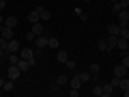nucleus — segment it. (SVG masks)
Here are the masks:
<instances>
[{
  "mask_svg": "<svg viewBox=\"0 0 129 97\" xmlns=\"http://www.w3.org/2000/svg\"><path fill=\"white\" fill-rule=\"evenodd\" d=\"M35 54H37V50H32V47H24V50H19V56L26 58V60H30L32 67H35V63H37V60H35Z\"/></svg>",
  "mask_w": 129,
  "mask_h": 97,
  "instance_id": "obj_1",
  "label": "nucleus"
},
{
  "mask_svg": "<svg viewBox=\"0 0 129 97\" xmlns=\"http://www.w3.org/2000/svg\"><path fill=\"white\" fill-rule=\"evenodd\" d=\"M45 47H47V37L45 35H39V37L35 39V50L41 52V50H45Z\"/></svg>",
  "mask_w": 129,
  "mask_h": 97,
  "instance_id": "obj_2",
  "label": "nucleus"
},
{
  "mask_svg": "<svg viewBox=\"0 0 129 97\" xmlns=\"http://www.w3.org/2000/svg\"><path fill=\"white\" fill-rule=\"evenodd\" d=\"M7 76H9V80H13V82H15V80L22 76V71H19L17 65H9V74H7Z\"/></svg>",
  "mask_w": 129,
  "mask_h": 97,
  "instance_id": "obj_3",
  "label": "nucleus"
},
{
  "mask_svg": "<svg viewBox=\"0 0 129 97\" xmlns=\"http://www.w3.org/2000/svg\"><path fill=\"white\" fill-rule=\"evenodd\" d=\"M37 11H39V17H41V22H47V19L52 17V11L45 9V7H41V5H37Z\"/></svg>",
  "mask_w": 129,
  "mask_h": 97,
  "instance_id": "obj_4",
  "label": "nucleus"
},
{
  "mask_svg": "<svg viewBox=\"0 0 129 97\" xmlns=\"http://www.w3.org/2000/svg\"><path fill=\"white\" fill-rule=\"evenodd\" d=\"M118 24L120 26H129V11L127 9H123V11H118Z\"/></svg>",
  "mask_w": 129,
  "mask_h": 97,
  "instance_id": "obj_5",
  "label": "nucleus"
},
{
  "mask_svg": "<svg viewBox=\"0 0 129 97\" xmlns=\"http://www.w3.org/2000/svg\"><path fill=\"white\" fill-rule=\"evenodd\" d=\"M22 50V45H19L17 39H9V43H7V52H19Z\"/></svg>",
  "mask_w": 129,
  "mask_h": 97,
  "instance_id": "obj_6",
  "label": "nucleus"
},
{
  "mask_svg": "<svg viewBox=\"0 0 129 97\" xmlns=\"http://www.w3.org/2000/svg\"><path fill=\"white\" fill-rule=\"evenodd\" d=\"M56 60H58L60 65H64L67 60H69V52H67V50H58V52H56Z\"/></svg>",
  "mask_w": 129,
  "mask_h": 97,
  "instance_id": "obj_7",
  "label": "nucleus"
},
{
  "mask_svg": "<svg viewBox=\"0 0 129 97\" xmlns=\"http://www.w3.org/2000/svg\"><path fill=\"white\" fill-rule=\"evenodd\" d=\"M114 76H116V78H125V76H127V67H125L123 63H118L114 67Z\"/></svg>",
  "mask_w": 129,
  "mask_h": 97,
  "instance_id": "obj_8",
  "label": "nucleus"
},
{
  "mask_svg": "<svg viewBox=\"0 0 129 97\" xmlns=\"http://www.w3.org/2000/svg\"><path fill=\"white\" fill-rule=\"evenodd\" d=\"M69 88H75V91H80V88H82V80H80V76L75 74L73 78L69 80Z\"/></svg>",
  "mask_w": 129,
  "mask_h": 97,
  "instance_id": "obj_9",
  "label": "nucleus"
},
{
  "mask_svg": "<svg viewBox=\"0 0 129 97\" xmlns=\"http://www.w3.org/2000/svg\"><path fill=\"white\" fill-rule=\"evenodd\" d=\"M0 37H5V39H13V28H9V26H0Z\"/></svg>",
  "mask_w": 129,
  "mask_h": 97,
  "instance_id": "obj_10",
  "label": "nucleus"
},
{
  "mask_svg": "<svg viewBox=\"0 0 129 97\" xmlns=\"http://www.w3.org/2000/svg\"><path fill=\"white\" fill-rule=\"evenodd\" d=\"M17 67H19V71H22V74H26V71L30 69L32 65H30V60H26V58H22V56H19V63H17Z\"/></svg>",
  "mask_w": 129,
  "mask_h": 97,
  "instance_id": "obj_11",
  "label": "nucleus"
},
{
  "mask_svg": "<svg viewBox=\"0 0 129 97\" xmlns=\"http://www.w3.org/2000/svg\"><path fill=\"white\" fill-rule=\"evenodd\" d=\"M28 22L30 24H35V22H41V17H39V11H37V7L32 11H28Z\"/></svg>",
  "mask_w": 129,
  "mask_h": 97,
  "instance_id": "obj_12",
  "label": "nucleus"
},
{
  "mask_svg": "<svg viewBox=\"0 0 129 97\" xmlns=\"http://www.w3.org/2000/svg\"><path fill=\"white\" fill-rule=\"evenodd\" d=\"M30 30H32V32H35V35L39 37V35H43V24H41V22H35V24H30Z\"/></svg>",
  "mask_w": 129,
  "mask_h": 97,
  "instance_id": "obj_13",
  "label": "nucleus"
},
{
  "mask_svg": "<svg viewBox=\"0 0 129 97\" xmlns=\"http://www.w3.org/2000/svg\"><path fill=\"white\" fill-rule=\"evenodd\" d=\"M120 32V24H108V35H116L118 37Z\"/></svg>",
  "mask_w": 129,
  "mask_h": 97,
  "instance_id": "obj_14",
  "label": "nucleus"
},
{
  "mask_svg": "<svg viewBox=\"0 0 129 97\" xmlns=\"http://www.w3.org/2000/svg\"><path fill=\"white\" fill-rule=\"evenodd\" d=\"M108 47H110V50H114L116 47V43H118V37H116V35H108Z\"/></svg>",
  "mask_w": 129,
  "mask_h": 97,
  "instance_id": "obj_15",
  "label": "nucleus"
},
{
  "mask_svg": "<svg viewBox=\"0 0 129 97\" xmlns=\"http://www.w3.org/2000/svg\"><path fill=\"white\" fill-rule=\"evenodd\" d=\"M101 91H103V97H110L112 93H114V86H112V82L103 84V86H101Z\"/></svg>",
  "mask_w": 129,
  "mask_h": 97,
  "instance_id": "obj_16",
  "label": "nucleus"
},
{
  "mask_svg": "<svg viewBox=\"0 0 129 97\" xmlns=\"http://www.w3.org/2000/svg\"><path fill=\"white\" fill-rule=\"evenodd\" d=\"M17 24H19V19L15 17V15H11V17H7V19H5V26H9V28H15Z\"/></svg>",
  "mask_w": 129,
  "mask_h": 97,
  "instance_id": "obj_17",
  "label": "nucleus"
},
{
  "mask_svg": "<svg viewBox=\"0 0 129 97\" xmlns=\"http://www.w3.org/2000/svg\"><path fill=\"white\" fill-rule=\"evenodd\" d=\"M88 71H90V76H99V74H101V65H99V63H92L90 67H88Z\"/></svg>",
  "mask_w": 129,
  "mask_h": 97,
  "instance_id": "obj_18",
  "label": "nucleus"
},
{
  "mask_svg": "<svg viewBox=\"0 0 129 97\" xmlns=\"http://www.w3.org/2000/svg\"><path fill=\"white\" fill-rule=\"evenodd\" d=\"M58 45H60V41L56 37H50L47 39V47H52V50H58Z\"/></svg>",
  "mask_w": 129,
  "mask_h": 97,
  "instance_id": "obj_19",
  "label": "nucleus"
},
{
  "mask_svg": "<svg viewBox=\"0 0 129 97\" xmlns=\"http://www.w3.org/2000/svg\"><path fill=\"white\" fill-rule=\"evenodd\" d=\"M127 43H129V39H120V37H118V43H116V47H118L120 52H127Z\"/></svg>",
  "mask_w": 129,
  "mask_h": 97,
  "instance_id": "obj_20",
  "label": "nucleus"
},
{
  "mask_svg": "<svg viewBox=\"0 0 129 97\" xmlns=\"http://www.w3.org/2000/svg\"><path fill=\"white\" fill-rule=\"evenodd\" d=\"M54 82L58 84V86H67V84H69V78H67V76H58Z\"/></svg>",
  "mask_w": 129,
  "mask_h": 97,
  "instance_id": "obj_21",
  "label": "nucleus"
},
{
  "mask_svg": "<svg viewBox=\"0 0 129 97\" xmlns=\"http://www.w3.org/2000/svg\"><path fill=\"white\" fill-rule=\"evenodd\" d=\"M120 63L129 69V52H120Z\"/></svg>",
  "mask_w": 129,
  "mask_h": 97,
  "instance_id": "obj_22",
  "label": "nucleus"
},
{
  "mask_svg": "<svg viewBox=\"0 0 129 97\" xmlns=\"http://www.w3.org/2000/svg\"><path fill=\"white\" fill-rule=\"evenodd\" d=\"M118 37H120V39H129V26H120Z\"/></svg>",
  "mask_w": 129,
  "mask_h": 97,
  "instance_id": "obj_23",
  "label": "nucleus"
},
{
  "mask_svg": "<svg viewBox=\"0 0 129 97\" xmlns=\"http://www.w3.org/2000/svg\"><path fill=\"white\" fill-rule=\"evenodd\" d=\"M78 76H80V80H82V84H84V82H88V80H92L90 71H82V74H78Z\"/></svg>",
  "mask_w": 129,
  "mask_h": 97,
  "instance_id": "obj_24",
  "label": "nucleus"
},
{
  "mask_svg": "<svg viewBox=\"0 0 129 97\" xmlns=\"http://www.w3.org/2000/svg\"><path fill=\"white\" fill-rule=\"evenodd\" d=\"M118 88H123V91H129V78H120Z\"/></svg>",
  "mask_w": 129,
  "mask_h": 97,
  "instance_id": "obj_25",
  "label": "nucleus"
},
{
  "mask_svg": "<svg viewBox=\"0 0 129 97\" xmlns=\"http://www.w3.org/2000/svg\"><path fill=\"white\" fill-rule=\"evenodd\" d=\"M99 50H101V52H110V47H108V41H106V39H99Z\"/></svg>",
  "mask_w": 129,
  "mask_h": 97,
  "instance_id": "obj_26",
  "label": "nucleus"
},
{
  "mask_svg": "<svg viewBox=\"0 0 129 97\" xmlns=\"http://www.w3.org/2000/svg\"><path fill=\"white\" fill-rule=\"evenodd\" d=\"M92 95H95V97H103V91H101V86H99V84L92 88Z\"/></svg>",
  "mask_w": 129,
  "mask_h": 97,
  "instance_id": "obj_27",
  "label": "nucleus"
},
{
  "mask_svg": "<svg viewBox=\"0 0 129 97\" xmlns=\"http://www.w3.org/2000/svg\"><path fill=\"white\" fill-rule=\"evenodd\" d=\"M26 39H28V41H30V43H35V39H37V35H35V32H32V30H28Z\"/></svg>",
  "mask_w": 129,
  "mask_h": 97,
  "instance_id": "obj_28",
  "label": "nucleus"
},
{
  "mask_svg": "<svg viewBox=\"0 0 129 97\" xmlns=\"http://www.w3.org/2000/svg\"><path fill=\"white\" fill-rule=\"evenodd\" d=\"M2 88H5V91H13V80H7Z\"/></svg>",
  "mask_w": 129,
  "mask_h": 97,
  "instance_id": "obj_29",
  "label": "nucleus"
},
{
  "mask_svg": "<svg viewBox=\"0 0 129 97\" xmlns=\"http://www.w3.org/2000/svg\"><path fill=\"white\" fill-rule=\"evenodd\" d=\"M7 43H9V39L0 37V50H7Z\"/></svg>",
  "mask_w": 129,
  "mask_h": 97,
  "instance_id": "obj_30",
  "label": "nucleus"
},
{
  "mask_svg": "<svg viewBox=\"0 0 129 97\" xmlns=\"http://www.w3.org/2000/svg\"><path fill=\"white\" fill-rule=\"evenodd\" d=\"M64 65H67V69H71V71H73V69H75V60H71V58H69V60H67V63H64Z\"/></svg>",
  "mask_w": 129,
  "mask_h": 97,
  "instance_id": "obj_31",
  "label": "nucleus"
},
{
  "mask_svg": "<svg viewBox=\"0 0 129 97\" xmlns=\"http://www.w3.org/2000/svg\"><path fill=\"white\" fill-rule=\"evenodd\" d=\"M118 5L120 9H129V0H118Z\"/></svg>",
  "mask_w": 129,
  "mask_h": 97,
  "instance_id": "obj_32",
  "label": "nucleus"
},
{
  "mask_svg": "<svg viewBox=\"0 0 129 97\" xmlns=\"http://www.w3.org/2000/svg\"><path fill=\"white\" fill-rule=\"evenodd\" d=\"M118 84H120V78H116V76H114V78H112V86L118 88Z\"/></svg>",
  "mask_w": 129,
  "mask_h": 97,
  "instance_id": "obj_33",
  "label": "nucleus"
},
{
  "mask_svg": "<svg viewBox=\"0 0 129 97\" xmlns=\"http://www.w3.org/2000/svg\"><path fill=\"white\" fill-rule=\"evenodd\" d=\"M69 95H71V97H78V95H80V91H75V88H71V91H69Z\"/></svg>",
  "mask_w": 129,
  "mask_h": 97,
  "instance_id": "obj_34",
  "label": "nucleus"
},
{
  "mask_svg": "<svg viewBox=\"0 0 129 97\" xmlns=\"http://www.w3.org/2000/svg\"><path fill=\"white\" fill-rule=\"evenodd\" d=\"M7 54H9L7 50H0V60H2V58H7Z\"/></svg>",
  "mask_w": 129,
  "mask_h": 97,
  "instance_id": "obj_35",
  "label": "nucleus"
},
{
  "mask_svg": "<svg viewBox=\"0 0 129 97\" xmlns=\"http://www.w3.org/2000/svg\"><path fill=\"white\" fill-rule=\"evenodd\" d=\"M5 7H7V0H0V11L5 9Z\"/></svg>",
  "mask_w": 129,
  "mask_h": 97,
  "instance_id": "obj_36",
  "label": "nucleus"
},
{
  "mask_svg": "<svg viewBox=\"0 0 129 97\" xmlns=\"http://www.w3.org/2000/svg\"><path fill=\"white\" fill-rule=\"evenodd\" d=\"M5 82H7V80H2V78H0V88H2V86H5Z\"/></svg>",
  "mask_w": 129,
  "mask_h": 97,
  "instance_id": "obj_37",
  "label": "nucleus"
},
{
  "mask_svg": "<svg viewBox=\"0 0 129 97\" xmlns=\"http://www.w3.org/2000/svg\"><path fill=\"white\" fill-rule=\"evenodd\" d=\"M2 24H5V17H2V15H0V26H2Z\"/></svg>",
  "mask_w": 129,
  "mask_h": 97,
  "instance_id": "obj_38",
  "label": "nucleus"
},
{
  "mask_svg": "<svg viewBox=\"0 0 129 97\" xmlns=\"http://www.w3.org/2000/svg\"><path fill=\"white\" fill-rule=\"evenodd\" d=\"M127 52H129V43H127Z\"/></svg>",
  "mask_w": 129,
  "mask_h": 97,
  "instance_id": "obj_39",
  "label": "nucleus"
},
{
  "mask_svg": "<svg viewBox=\"0 0 129 97\" xmlns=\"http://www.w3.org/2000/svg\"><path fill=\"white\" fill-rule=\"evenodd\" d=\"M84 2H90V0H84Z\"/></svg>",
  "mask_w": 129,
  "mask_h": 97,
  "instance_id": "obj_40",
  "label": "nucleus"
},
{
  "mask_svg": "<svg viewBox=\"0 0 129 97\" xmlns=\"http://www.w3.org/2000/svg\"><path fill=\"white\" fill-rule=\"evenodd\" d=\"M110 2H116V0H110Z\"/></svg>",
  "mask_w": 129,
  "mask_h": 97,
  "instance_id": "obj_41",
  "label": "nucleus"
},
{
  "mask_svg": "<svg viewBox=\"0 0 129 97\" xmlns=\"http://www.w3.org/2000/svg\"><path fill=\"white\" fill-rule=\"evenodd\" d=\"M7 2H9V0H7Z\"/></svg>",
  "mask_w": 129,
  "mask_h": 97,
  "instance_id": "obj_42",
  "label": "nucleus"
}]
</instances>
